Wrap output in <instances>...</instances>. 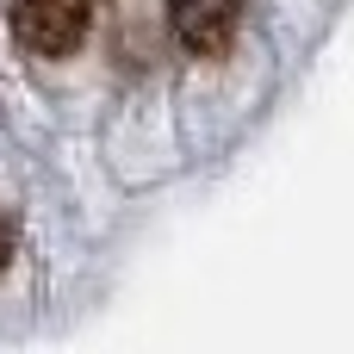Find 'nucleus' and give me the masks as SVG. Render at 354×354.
<instances>
[{
  "instance_id": "obj_3",
  "label": "nucleus",
  "mask_w": 354,
  "mask_h": 354,
  "mask_svg": "<svg viewBox=\"0 0 354 354\" xmlns=\"http://www.w3.org/2000/svg\"><path fill=\"white\" fill-rule=\"evenodd\" d=\"M12 249H19V224H12V218L0 212V268L12 261Z\"/></svg>"
},
{
  "instance_id": "obj_2",
  "label": "nucleus",
  "mask_w": 354,
  "mask_h": 354,
  "mask_svg": "<svg viewBox=\"0 0 354 354\" xmlns=\"http://www.w3.org/2000/svg\"><path fill=\"white\" fill-rule=\"evenodd\" d=\"M236 19H243V0H168V25H174V37H180L193 56L230 50Z\"/></svg>"
},
{
  "instance_id": "obj_1",
  "label": "nucleus",
  "mask_w": 354,
  "mask_h": 354,
  "mask_svg": "<svg viewBox=\"0 0 354 354\" xmlns=\"http://www.w3.org/2000/svg\"><path fill=\"white\" fill-rule=\"evenodd\" d=\"M93 6L100 0H19L12 6V31L31 56H68L87 25H93Z\"/></svg>"
}]
</instances>
